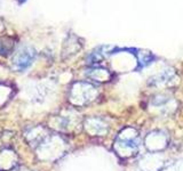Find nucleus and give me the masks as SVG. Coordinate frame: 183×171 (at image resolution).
<instances>
[{
  "label": "nucleus",
  "mask_w": 183,
  "mask_h": 171,
  "mask_svg": "<svg viewBox=\"0 0 183 171\" xmlns=\"http://www.w3.org/2000/svg\"><path fill=\"white\" fill-rule=\"evenodd\" d=\"M33 58H35V52L30 48H24L16 55L14 58V64L18 70H25L32 63Z\"/></svg>",
  "instance_id": "f257e3e1"
}]
</instances>
